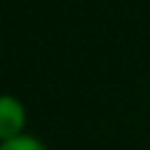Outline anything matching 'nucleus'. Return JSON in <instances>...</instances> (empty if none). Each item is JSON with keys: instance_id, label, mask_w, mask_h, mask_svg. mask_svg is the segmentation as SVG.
Returning <instances> with one entry per match:
<instances>
[{"instance_id": "obj_1", "label": "nucleus", "mask_w": 150, "mask_h": 150, "mask_svg": "<svg viewBox=\"0 0 150 150\" xmlns=\"http://www.w3.org/2000/svg\"><path fill=\"white\" fill-rule=\"evenodd\" d=\"M23 124H26L23 105L14 96H2V101H0V136H2V141L21 136Z\"/></svg>"}, {"instance_id": "obj_2", "label": "nucleus", "mask_w": 150, "mask_h": 150, "mask_svg": "<svg viewBox=\"0 0 150 150\" xmlns=\"http://www.w3.org/2000/svg\"><path fill=\"white\" fill-rule=\"evenodd\" d=\"M0 150H45V145L35 136H14L9 141H2Z\"/></svg>"}]
</instances>
